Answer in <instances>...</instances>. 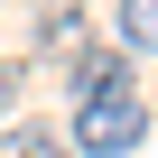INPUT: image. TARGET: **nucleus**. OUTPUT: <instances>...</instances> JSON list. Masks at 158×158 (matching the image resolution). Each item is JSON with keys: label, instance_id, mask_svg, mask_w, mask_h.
Masks as SVG:
<instances>
[{"label": "nucleus", "instance_id": "nucleus-5", "mask_svg": "<svg viewBox=\"0 0 158 158\" xmlns=\"http://www.w3.org/2000/svg\"><path fill=\"white\" fill-rule=\"evenodd\" d=\"M10 102H19V65L0 56V121H10Z\"/></svg>", "mask_w": 158, "mask_h": 158}, {"label": "nucleus", "instance_id": "nucleus-1", "mask_svg": "<svg viewBox=\"0 0 158 158\" xmlns=\"http://www.w3.org/2000/svg\"><path fill=\"white\" fill-rule=\"evenodd\" d=\"M149 139V102L139 93H112V102H84V112H74V149H84V158H130Z\"/></svg>", "mask_w": 158, "mask_h": 158}, {"label": "nucleus", "instance_id": "nucleus-2", "mask_svg": "<svg viewBox=\"0 0 158 158\" xmlns=\"http://www.w3.org/2000/svg\"><path fill=\"white\" fill-rule=\"evenodd\" d=\"M65 93H74V112L84 102H112V93H130V56H112V47H84L65 65Z\"/></svg>", "mask_w": 158, "mask_h": 158}, {"label": "nucleus", "instance_id": "nucleus-4", "mask_svg": "<svg viewBox=\"0 0 158 158\" xmlns=\"http://www.w3.org/2000/svg\"><path fill=\"white\" fill-rule=\"evenodd\" d=\"M121 47L158 56V0H121Z\"/></svg>", "mask_w": 158, "mask_h": 158}, {"label": "nucleus", "instance_id": "nucleus-3", "mask_svg": "<svg viewBox=\"0 0 158 158\" xmlns=\"http://www.w3.org/2000/svg\"><path fill=\"white\" fill-rule=\"evenodd\" d=\"M0 158H74L47 121H10V130H0Z\"/></svg>", "mask_w": 158, "mask_h": 158}]
</instances>
